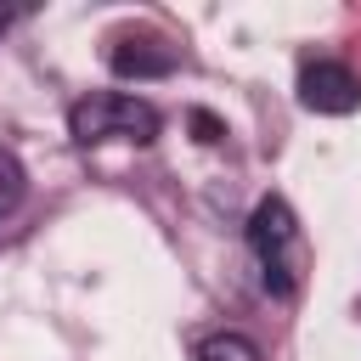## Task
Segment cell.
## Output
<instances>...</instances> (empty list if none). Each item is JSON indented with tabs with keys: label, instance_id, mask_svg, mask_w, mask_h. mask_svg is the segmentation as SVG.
I'll list each match as a JSON object with an SVG mask.
<instances>
[{
	"label": "cell",
	"instance_id": "5b68a950",
	"mask_svg": "<svg viewBox=\"0 0 361 361\" xmlns=\"http://www.w3.org/2000/svg\"><path fill=\"white\" fill-rule=\"evenodd\" d=\"M23 197H28V169H23V158L11 147H0V220L17 214Z\"/></svg>",
	"mask_w": 361,
	"mask_h": 361
},
{
	"label": "cell",
	"instance_id": "8992f818",
	"mask_svg": "<svg viewBox=\"0 0 361 361\" xmlns=\"http://www.w3.org/2000/svg\"><path fill=\"white\" fill-rule=\"evenodd\" d=\"M197 361H259V344L243 333H209L197 344Z\"/></svg>",
	"mask_w": 361,
	"mask_h": 361
},
{
	"label": "cell",
	"instance_id": "7a4b0ae2",
	"mask_svg": "<svg viewBox=\"0 0 361 361\" xmlns=\"http://www.w3.org/2000/svg\"><path fill=\"white\" fill-rule=\"evenodd\" d=\"M248 248L259 259V282L276 299H293L299 288V220L282 197H259L248 214Z\"/></svg>",
	"mask_w": 361,
	"mask_h": 361
},
{
	"label": "cell",
	"instance_id": "6da1fadb",
	"mask_svg": "<svg viewBox=\"0 0 361 361\" xmlns=\"http://www.w3.org/2000/svg\"><path fill=\"white\" fill-rule=\"evenodd\" d=\"M158 130H164L158 107L141 102V96H124V90H90V96H79L68 107V135L79 147H107V141L147 147Z\"/></svg>",
	"mask_w": 361,
	"mask_h": 361
},
{
	"label": "cell",
	"instance_id": "277c9868",
	"mask_svg": "<svg viewBox=\"0 0 361 361\" xmlns=\"http://www.w3.org/2000/svg\"><path fill=\"white\" fill-rule=\"evenodd\" d=\"M107 62H113V73L118 79H164V73H175V45L169 39H152V34H124L113 51H107Z\"/></svg>",
	"mask_w": 361,
	"mask_h": 361
},
{
	"label": "cell",
	"instance_id": "52a82bcc",
	"mask_svg": "<svg viewBox=\"0 0 361 361\" xmlns=\"http://www.w3.org/2000/svg\"><path fill=\"white\" fill-rule=\"evenodd\" d=\"M11 23H17V11H6V6H0V34H6Z\"/></svg>",
	"mask_w": 361,
	"mask_h": 361
},
{
	"label": "cell",
	"instance_id": "3957f363",
	"mask_svg": "<svg viewBox=\"0 0 361 361\" xmlns=\"http://www.w3.org/2000/svg\"><path fill=\"white\" fill-rule=\"evenodd\" d=\"M299 102L310 113H327V118H344L361 107V79L350 62H333V56H310L299 68Z\"/></svg>",
	"mask_w": 361,
	"mask_h": 361
}]
</instances>
